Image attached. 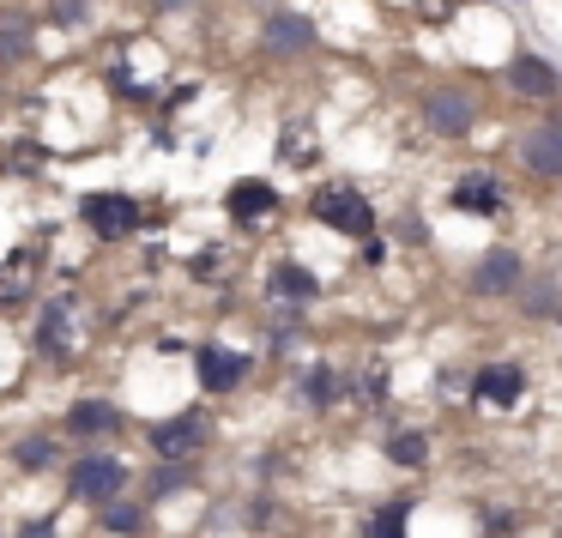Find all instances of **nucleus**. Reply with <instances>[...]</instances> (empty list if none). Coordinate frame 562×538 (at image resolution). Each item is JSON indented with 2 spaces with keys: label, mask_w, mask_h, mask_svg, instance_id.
<instances>
[{
  "label": "nucleus",
  "mask_w": 562,
  "mask_h": 538,
  "mask_svg": "<svg viewBox=\"0 0 562 538\" xmlns=\"http://www.w3.org/2000/svg\"><path fill=\"white\" fill-rule=\"evenodd\" d=\"M61 484H67V502H79V508L98 514L103 502L127 496V484H134V466H127L115 448H79L74 460L61 466Z\"/></svg>",
  "instance_id": "1"
},
{
  "label": "nucleus",
  "mask_w": 562,
  "mask_h": 538,
  "mask_svg": "<svg viewBox=\"0 0 562 538\" xmlns=\"http://www.w3.org/2000/svg\"><path fill=\"white\" fill-rule=\"evenodd\" d=\"M146 448L158 453L164 466H182V460H200L212 448V412L188 405V412H170L158 424H146Z\"/></svg>",
  "instance_id": "2"
},
{
  "label": "nucleus",
  "mask_w": 562,
  "mask_h": 538,
  "mask_svg": "<svg viewBox=\"0 0 562 538\" xmlns=\"http://www.w3.org/2000/svg\"><path fill=\"white\" fill-rule=\"evenodd\" d=\"M308 212H315V224H327L333 236H351V243H369L375 236V206H369V194H357L351 182H327L315 200H308Z\"/></svg>",
  "instance_id": "3"
},
{
  "label": "nucleus",
  "mask_w": 562,
  "mask_h": 538,
  "mask_svg": "<svg viewBox=\"0 0 562 538\" xmlns=\"http://www.w3.org/2000/svg\"><path fill=\"white\" fill-rule=\"evenodd\" d=\"M127 429V412L115 400H103V393H91V400H74L61 417V436L79 441V448H115V436Z\"/></svg>",
  "instance_id": "4"
},
{
  "label": "nucleus",
  "mask_w": 562,
  "mask_h": 538,
  "mask_svg": "<svg viewBox=\"0 0 562 538\" xmlns=\"http://www.w3.org/2000/svg\"><path fill=\"white\" fill-rule=\"evenodd\" d=\"M477 115H484V103H477L472 86H429L424 91V127L441 139H465L477 127Z\"/></svg>",
  "instance_id": "5"
},
{
  "label": "nucleus",
  "mask_w": 562,
  "mask_h": 538,
  "mask_svg": "<svg viewBox=\"0 0 562 538\" xmlns=\"http://www.w3.org/2000/svg\"><path fill=\"white\" fill-rule=\"evenodd\" d=\"M79 218L91 224V236H103V243H122V236H134L139 224H146V212H139L134 194H86L79 200Z\"/></svg>",
  "instance_id": "6"
},
{
  "label": "nucleus",
  "mask_w": 562,
  "mask_h": 538,
  "mask_svg": "<svg viewBox=\"0 0 562 538\" xmlns=\"http://www.w3.org/2000/svg\"><path fill=\"white\" fill-rule=\"evenodd\" d=\"M194 376H200V388H206L212 400H224V393H236L248 376H255V357L236 351V345H200V351H194Z\"/></svg>",
  "instance_id": "7"
},
{
  "label": "nucleus",
  "mask_w": 562,
  "mask_h": 538,
  "mask_svg": "<svg viewBox=\"0 0 562 538\" xmlns=\"http://www.w3.org/2000/svg\"><path fill=\"white\" fill-rule=\"evenodd\" d=\"M37 351L49 357V363H74V351H79V303H74V296H55V303L43 309Z\"/></svg>",
  "instance_id": "8"
},
{
  "label": "nucleus",
  "mask_w": 562,
  "mask_h": 538,
  "mask_svg": "<svg viewBox=\"0 0 562 538\" xmlns=\"http://www.w3.org/2000/svg\"><path fill=\"white\" fill-rule=\"evenodd\" d=\"M520 170L538 176V182H562V115L520 134Z\"/></svg>",
  "instance_id": "9"
},
{
  "label": "nucleus",
  "mask_w": 562,
  "mask_h": 538,
  "mask_svg": "<svg viewBox=\"0 0 562 538\" xmlns=\"http://www.w3.org/2000/svg\"><path fill=\"white\" fill-rule=\"evenodd\" d=\"M526 279V260L514 255V248H484L477 255V267L465 272V284H472V296H514Z\"/></svg>",
  "instance_id": "10"
},
{
  "label": "nucleus",
  "mask_w": 562,
  "mask_h": 538,
  "mask_svg": "<svg viewBox=\"0 0 562 538\" xmlns=\"http://www.w3.org/2000/svg\"><path fill=\"white\" fill-rule=\"evenodd\" d=\"M526 393V369L514 363V357H496V363H484L472 376V400L490 405V412H508V405H520Z\"/></svg>",
  "instance_id": "11"
},
{
  "label": "nucleus",
  "mask_w": 562,
  "mask_h": 538,
  "mask_svg": "<svg viewBox=\"0 0 562 538\" xmlns=\"http://www.w3.org/2000/svg\"><path fill=\"white\" fill-rule=\"evenodd\" d=\"M502 79H508V91L526 98V103H557L562 98V74L544 61V55H514Z\"/></svg>",
  "instance_id": "12"
},
{
  "label": "nucleus",
  "mask_w": 562,
  "mask_h": 538,
  "mask_svg": "<svg viewBox=\"0 0 562 538\" xmlns=\"http://www.w3.org/2000/svg\"><path fill=\"white\" fill-rule=\"evenodd\" d=\"M61 453H67L61 429H31V436H19L13 448H7V460H13V472L43 478V472H55V466H61Z\"/></svg>",
  "instance_id": "13"
},
{
  "label": "nucleus",
  "mask_w": 562,
  "mask_h": 538,
  "mask_svg": "<svg viewBox=\"0 0 562 538\" xmlns=\"http://www.w3.org/2000/svg\"><path fill=\"white\" fill-rule=\"evenodd\" d=\"M267 291H272V303H279V309H291V315H296V309H308L321 296V279L303 267V260H272Z\"/></svg>",
  "instance_id": "14"
},
{
  "label": "nucleus",
  "mask_w": 562,
  "mask_h": 538,
  "mask_svg": "<svg viewBox=\"0 0 562 538\" xmlns=\"http://www.w3.org/2000/svg\"><path fill=\"white\" fill-rule=\"evenodd\" d=\"M194 484H200V460H182V466H164V460H151V472L139 478V502H146V508H158V502H176V496H188Z\"/></svg>",
  "instance_id": "15"
},
{
  "label": "nucleus",
  "mask_w": 562,
  "mask_h": 538,
  "mask_svg": "<svg viewBox=\"0 0 562 538\" xmlns=\"http://www.w3.org/2000/svg\"><path fill=\"white\" fill-rule=\"evenodd\" d=\"M260 49L279 55V61H291V55H308V49H315V25H308L303 13H272L267 31H260Z\"/></svg>",
  "instance_id": "16"
},
{
  "label": "nucleus",
  "mask_w": 562,
  "mask_h": 538,
  "mask_svg": "<svg viewBox=\"0 0 562 538\" xmlns=\"http://www.w3.org/2000/svg\"><path fill=\"white\" fill-rule=\"evenodd\" d=\"M224 212H231L236 224H267L272 212H279V194H272V182H260V176H243V182H231V194H224Z\"/></svg>",
  "instance_id": "17"
},
{
  "label": "nucleus",
  "mask_w": 562,
  "mask_h": 538,
  "mask_svg": "<svg viewBox=\"0 0 562 538\" xmlns=\"http://www.w3.org/2000/svg\"><path fill=\"white\" fill-rule=\"evenodd\" d=\"M453 212H472V218H496L502 212V182L490 170H465L453 182Z\"/></svg>",
  "instance_id": "18"
},
{
  "label": "nucleus",
  "mask_w": 562,
  "mask_h": 538,
  "mask_svg": "<svg viewBox=\"0 0 562 538\" xmlns=\"http://www.w3.org/2000/svg\"><path fill=\"white\" fill-rule=\"evenodd\" d=\"M412 508L417 496H381L363 514V538H412Z\"/></svg>",
  "instance_id": "19"
},
{
  "label": "nucleus",
  "mask_w": 562,
  "mask_h": 538,
  "mask_svg": "<svg viewBox=\"0 0 562 538\" xmlns=\"http://www.w3.org/2000/svg\"><path fill=\"white\" fill-rule=\"evenodd\" d=\"M98 526H103V533H115V538H146L151 533V508L139 496H115V502H103V508H98Z\"/></svg>",
  "instance_id": "20"
},
{
  "label": "nucleus",
  "mask_w": 562,
  "mask_h": 538,
  "mask_svg": "<svg viewBox=\"0 0 562 538\" xmlns=\"http://www.w3.org/2000/svg\"><path fill=\"white\" fill-rule=\"evenodd\" d=\"M381 453H387L400 472H424V466H429V429H393Z\"/></svg>",
  "instance_id": "21"
},
{
  "label": "nucleus",
  "mask_w": 562,
  "mask_h": 538,
  "mask_svg": "<svg viewBox=\"0 0 562 538\" xmlns=\"http://www.w3.org/2000/svg\"><path fill=\"white\" fill-rule=\"evenodd\" d=\"M31 284H37V260L31 255H13L7 267H0V309H13L31 296Z\"/></svg>",
  "instance_id": "22"
},
{
  "label": "nucleus",
  "mask_w": 562,
  "mask_h": 538,
  "mask_svg": "<svg viewBox=\"0 0 562 538\" xmlns=\"http://www.w3.org/2000/svg\"><path fill=\"white\" fill-rule=\"evenodd\" d=\"M333 400H339V376H333V363H308L303 405H308V412H333Z\"/></svg>",
  "instance_id": "23"
},
{
  "label": "nucleus",
  "mask_w": 562,
  "mask_h": 538,
  "mask_svg": "<svg viewBox=\"0 0 562 538\" xmlns=\"http://www.w3.org/2000/svg\"><path fill=\"white\" fill-rule=\"evenodd\" d=\"M514 296H520L526 315H557V309H562V284L557 279H520V291H514Z\"/></svg>",
  "instance_id": "24"
},
{
  "label": "nucleus",
  "mask_w": 562,
  "mask_h": 538,
  "mask_svg": "<svg viewBox=\"0 0 562 538\" xmlns=\"http://www.w3.org/2000/svg\"><path fill=\"white\" fill-rule=\"evenodd\" d=\"M279 164H291V170H308V164H315V134H303V122L284 127V139H279Z\"/></svg>",
  "instance_id": "25"
},
{
  "label": "nucleus",
  "mask_w": 562,
  "mask_h": 538,
  "mask_svg": "<svg viewBox=\"0 0 562 538\" xmlns=\"http://www.w3.org/2000/svg\"><path fill=\"white\" fill-rule=\"evenodd\" d=\"M272 520H279V496H267V490H260V496H248V508H243V526H255V533H267Z\"/></svg>",
  "instance_id": "26"
},
{
  "label": "nucleus",
  "mask_w": 562,
  "mask_h": 538,
  "mask_svg": "<svg viewBox=\"0 0 562 538\" xmlns=\"http://www.w3.org/2000/svg\"><path fill=\"white\" fill-rule=\"evenodd\" d=\"M86 13H91L86 0H49V25H61V31H79Z\"/></svg>",
  "instance_id": "27"
},
{
  "label": "nucleus",
  "mask_w": 562,
  "mask_h": 538,
  "mask_svg": "<svg viewBox=\"0 0 562 538\" xmlns=\"http://www.w3.org/2000/svg\"><path fill=\"white\" fill-rule=\"evenodd\" d=\"M25 49H31V31L25 25H0V67H13Z\"/></svg>",
  "instance_id": "28"
},
{
  "label": "nucleus",
  "mask_w": 562,
  "mask_h": 538,
  "mask_svg": "<svg viewBox=\"0 0 562 538\" xmlns=\"http://www.w3.org/2000/svg\"><path fill=\"white\" fill-rule=\"evenodd\" d=\"M13 538H67V533H61V520H43L37 514V520H19Z\"/></svg>",
  "instance_id": "29"
},
{
  "label": "nucleus",
  "mask_w": 562,
  "mask_h": 538,
  "mask_svg": "<svg viewBox=\"0 0 562 538\" xmlns=\"http://www.w3.org/2000/svg\"><path fill=\"white\" fill-rule=\"evenodd\" d=\"M218 267H224V248H206V255H194V279H212Z\"/></svg>",
  "instance_id": "30"
},
{
  "label": "nucleus",
  "mask_w": 562,
  "mask_h": 538,
  "mask_svg": "<svg viewBox=\"0 0 562 538\" xmlns=\"http://www.w3.org/2000/svg\"><path fill=\"white\" fill-rule=\"evenodd\" d=\"M453 13H460V0H424V19H436V25L453 19Z\"/></svg>",
  "instance_id": "31"
},
{
  "label": "nucleus",
  "mask_w": 562,
  "mask_h": 538,
  "mask_svg": "<svg viewBox=\"0 0 562 538\" xmlns=\"http://www.w3.org/2000/svg\"><path fill=\"white\" fill-rule=\"evenodd\" d=\"M381 260H387V243H375V236H369V243H363V267H381Z\"/></svg>",
  "instance_id": "32"
},
{
  "label": "nucleus",
  "mask_w": 562,
  "mask_h": 538,
  "mask_svg": "<svg viewBox=\"0 0 562 538\" xmlns=\"http://www.w3.org/2000/svg\"><path fill=\"white\" fill-rule=\"evenodd\" d=\"M164 7H182V0H164Z\"/></svg>",
  "instance_id": "33"
},
{
  "label": "nucleus",
  "mask_w": 562,
  "mask_h": 538,
  "mask_svg": "<svg viewBox=\"0 0 562 538\" xmlns=\"http://www.w3.org/2000/svg\"><path fill=\"white\" fill-rule=\"evenodd\" d=\"M0 538H13V533H7V526H0Z\"/></svg>",
  "instance_id": "34"
},
{
  "label": "nucleus",
  "mask_w": 562,
  "mask_h": 538,
  "mask_svg": "<svg viewBox=\"0 0 562 538\" xmlns=\"http://www.w3.org/2000/svg\"><path fill=\"white\" fill-rule=\"evenodd\" d=\"M557 321H562V309H557Z\"/></svg>",
  "instance_id": "35"
}]
</instances>
